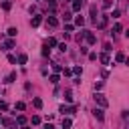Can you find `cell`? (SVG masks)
Returning <instances> with one entry per match:
<instances>
[{
    "instance_id": "obj_1",
    "label": "cell",
    "mask_w": 129,
    "mask_h": 129,
    "mask_svg": "<svg viewBox=\"0 0 129 129\" xmlns=\"http://www.w3.org/2000/svg\"><path fill=\"white\" fill-rule=\"evenodd\" d=\"M95 103H99V107H101V109H103V107H107V99H105V95L95 93Z\"/></svg>"
},
{
    "instance_id": "obj_2",
    "label": "cell",
    "mask_w": 129,
    "mask_h": 129,
    "mask_svg": "<svg viewBox=\"0 0 129 129\" xmlns=\"http://www.w3.org/2000/svg\"><path fill=\"white\" fill-rule=\"evenodd\" d=\"M85 38H87V42H89V44H95V40H97V36H95L93 32H89V30L85 32Z\"/></svg>"
},
{
    "instance_id": "obj_3",
    "label": "cell",
    "mask_w": 129,
    "mask_h": 129,
    "mask_svg": "<svg viewBox=\"0 0 129 129\" xmlns=\"http://www.w3.org/2000/svg\"><path fill=\"white\" fill-rule=\"evenodd\" d=\"M46 24H48V26H52V28H54V26H58L56 16H48V18H46Z\"/></svg>"
},
{
    "instance_id": "obj_4",
    "label": "cell",
    "mask_w": 129,
    "mask_h": 129,
    "mask_svg": "<svg viewBox=\"0 0 129 129\" xmlns=\"http://www.w3.org/2000/svg\"><path fill=\"white\" fill-rule=\"evenodd\" d=\"M107 22H109V14H103V16H101V20H99V28H105V26H107Z\"/></svg>"
},
{
    "instance_id": "obj_5",
    "label": "cell",
    "mask_w": 129,
    "mask_h": 129,
    "mask_svg": "<svg viewBox=\"0 0 129 129\" xmlns=\"http://www.w3.org/2000/svg\"><path fill=\"white\" fill-rule=\"evenodd\" d=\"M93 113H95V117H97V121H103V119H105V113H103V109H95Z\"/></svg>"
},
{
    "instance_id": "obj_6",
    "label": "cell",
    "mask_w": 129,
    "mask_h": 129,
    "mask_svg": "<svg viewBox=\"0 0 129 129\" xmlns=\"http://www.w3.org/2000/svg\"><path fill=\"white\" fill-rule=\"evenodd\" d=\"M60 125H62V129H71V125H73V121H71L69 117H62V123H60Z\"/></svg>"
},
{
    "instance_id": "obj_7",
    "label": "cell",
    "mask_w": 129,
    "mask_h": 129,
    "mask_svg": "<svg viewBox=\"0 0 129 129\" xmlns=\"http://www.w3.org/2000/svg\"><path fill=\"white\" fill-rule=\"evenodd\" d=\"M81 8H83V0H73V10L79 12Z\"/></svg>"
},
{
    "instance_id": "obj_8",
    "label": "cell",
    "mask_w": 129,
    "mask_h": 129,
    "mask_svg": "<svg viewBox=\"0 0 129 129\" xmlns=\"http://www.w3.org/2000/svg\"><path fill=\"white\" fill-rule=\"evenodd\" d=\"M115 60H117V62H123V60H125V52H121V50H119V52L115 54Z\"/></svg>"
},
{
    "instance_id": "obj_9",
    "label": "cell",
    "mask_w": 129,
    "mask_h": 129,
    "mask_svg": "<svg viewBox=\"0 0 129 129\" xmlns=\"http://www.w3.org/2000/svg\"><path fill=\"white\" fill-rule=\"evenodd\" d=\"M99 60H101L103 64H109V54H107V52H103V54L99 56Z\"/></svg>"
},
{
    "instance_id": "obj_10",
    "label": "cell",
    "mask_w": 129,
    "mask_h": 129,
    "mask_svg": "<svg viewBox=\"0 0 129 129\" xmlns=\"http://www.w3.org/2000/svg\"><path fill=\"white\" fill-rule=\"evenodd\" d=\"M60 113H75V107H67V105H62V107H60Z\"/></svg>"
},
{
    "instance_id": "obj_11",
    "label": "cell",
    "mask_w": 129,
    "mask_h": 129,
    "mask_svg": "<svg viewBox=\"0 0 129 129\" xmlns=\"http://www.w3.org/2000/svg\"><path fill=\"white\" fill-rule=\"evenodd\" d=\"M40 22H42V18H40V16H34V18L30 20V24H32V26H38Z\"/></svg>"
},
{
    "instance_id": "obj_12",
    "label": "cell",
    "mask_w": 129,
    "mask_h": 129,
    "mask_svg": "<svg viewBox=\"0 0 129 129\" xmlns=\"http://www.w3.org/2000/svg\"><path fill=\"white\" fill-rule=\"evenodd\" d=\"M12 46H14V40H6L4 42V50H10Z\"/></svg>"
},
{
    "instance_id": "obj_13",
    "label": "cell",
    "mask_w": 129,
    "mask_h": 129,
    "mask_svg": "<svg viewBox=\"0 0 129 129\" xmlns=\"http://www.w3.org/2000/svg\"><path fill=\"white\" fill-rule=\"evenodd\" d=\"M26 60H28L26 54H18V62H20V64H26Z\"/></svg>"
},
{
    "instance_id": "obj_14",
    "label": "cell",
    "mask_w": 129,
    "mask_h": 129,
    "mask_svg": "<svg viewBox=\"0 0 129 129\" xmlns=\"http://www.w3.org/2000/svg\"><path fill=\"white\" fill-rule=\"evenodd\" d=\"M32 105H34L36 109H40V107H42V99H38V97H36V99L32 101Z\"/></svg>"
},
{
    "instance_id": "obj_15",
    "label": "cell",
    "mask_w": 129,
    "mask_h": 129,
    "mask_svg": "<svg viewBox=\"0 0 129 129\" xmlns=\"http://www.w3.org/2000/svg\"><path fill=\"white\" fill-rule=\"evenodd\" d=\"M16 123H18V125H24V123H26V117H24V115H18V117H16Z\"/></svg>"
},
{
    "instance_id": "obj_16",
    "label": "cell",
    "mask_w": 129,
    "mask_h": 129,
    "mask_svg": "<svg viewBox=\"0 0 129 129\" xmlns=\"http://www.w3.org/2000/svg\"><path fill=\"white\" fill-rule=\"evenodd\" d=\"M75 22H77V26H83V24H85V18H83V16H77Z\"/></svg>"
},
{
    "instance_id": "obj_17",
    "label": "cell",
    "mask_w": 129,
    "mask_h": 129,
    "mask_svg": "<svg viewBox=\"0 0 129 129\" xmlns=\"http://www.w3.org/2000/svg\"><path fill=\"white\" fill-rule=\"evenodd\" d=\"M121 30H123V26H121V24H115V26H113V34H119Z\"/></svg>"
},
{
    "instance_id": "obj_18",
    "label": "cell",
    "mask_w": 129,
    "mask_h": 129,
    "mask_svg": "<svg viewBox=\"0 0 129 129\" xmlns=\"http://www.w3.org/2000/svg\"><path fill=\"white\" fill-rule=\"evenodd\" d=\"M48 81H50L52 85H56V83H58V75H50V77H48Z\"/></svg>"
},
{
    "instance_id": "obj_19",
    "label": "cell",
    "mask_w": 129,
    "mask_h": 129,
    "mask_svg": "<svg viewBox=\"0 0 129 129\" xmlns=\"http://www.w3.org/2000/svg\"><path fill=\"white\" fill-rule=\"evenodd\" d=\"M64 101H67V103H71V101H73V93H71V91H67V93H64Z\"/></svg>"
},
{
    "instance_id": "obj_20",
    "label": "cell",
    "mask_w": 129,
    "mask_h": 129,
    "mask_svg": "<svg viewBox=\"0 0 129 129\" xmlns=\"http://www.w3.org/2000/svg\"><path fill=\"white\" fill-rule=\"evenodd\" d=\"M71 73H75V75H83V69H81V67H73Z\"/></svg>"
},
{
    "instance_id": "obj_21",
    "label": "cell",
    "mask_w": 129,
    "mask_h": 129,
    "mask_svg": "<svg viewBox=\"0 0 129 129\" xmlns=\"http://www.w3.org/2000/svg\"><path fill=\"white\" fill-rule=\"evenodd\" d=\"M14 79H16V73H10V75H8V77H6V83H12V81H14Z\"/></svg>"
},
{
    "instance_id": "obj_22",
    "label": "cell",
    "mask_w": 129,
    "mask_h": 129,
    "mask_svg": "<svg viewBox=\"0 0 129 129\" xmlns=\"http://www.w3.org/2000/svg\"><path fill=\"white\" fill-rule=\"evenodd\" d=\"M16 32H18V30H16L14 26H12V28H8V36H16Z\"/></svg>"
},
{
    "instance_id": "obj_23",
    "label": "cell",
    "mask_w": 129,
    "mask_h": 129,
    "mask_svg": "<svg viewBox=\"0 0 129 129\" xmlns=\"http://www.w3.org/2000/svg\"><path fill=\"white\" fill-rule=\"evenodd\" d=\"M52 71H54V73H60V71H62V67H60V64H56V62H54V64H52Z\"/></svg>"
},
{
    "instance_id": "obj_24",
    "label": "cell",
    "mask_w": 129,
    "mask_h": 129,
    "mask_svg": "<svg viewBox=\"0 0 129 129\" xmlns=\"http://www.w3.org/2000/svg\"><path fill=\"white\" fill-rule=\"evenodd\" d=\"M2 8H4V10H10V2L4 0V2H2Z\"/></svg>"
},
{
    "instance_id": "obj_25",
    "label": "cell",
    "mask_w": 129,
    "mask_h": 129,
    "mask_svg": "<svg viewBox=\"0 0 129 129\" xmlns=\"http://www.w3.org/2000/svg\"><path fill=\"white\" fill-rule=\"evenodd\" d=\"M111 16H113V18H119V16H121V10H117V8H115V10H113V14H111Z\"/></svg>"
},
{
    "instance_id": "obj_26",
    "label": "cell",
    "mask_w": 129,
    "mask_h": 129,
    "mask_svg": "<svg viewBox=\"0 0 129 129\" xmlns=\"http://www.w3.org/2000/svg\"><path fill=\"white\" fill-rule=\"evenodd\" d=\"M42 54L48 56V54H50V48H48V46H42Z\"/></svg>"
},
{
    "instance_id": "obj_27",
    "label": "cell",
    "mask_w": 129,
    "mask_h": 129,
    "mask_svg": "<svg viewBox=\"0 0 129 129\" xmlns=\"http://www.w3.org/2000/svg\"><path fill=\"white\" fill-rule=\"evenodd\" d=\"M38 123H40V117L34 115V117H32V125H38Z\"/></svg>"
},
{
    "instance_id": "obj_28",
    "label": "cell",
    "mask_w": 129,
    "mask_h": 129,
    "mask_svg": "<svg viewBox=\"0 0 129 129\" xmlns=\"http://www.w3.org/2000/svg\"><path fill=\"white\" fill-rule=\"evenodd\" d=\"M46 46H56V40H54V38H48V44H46Z\"/></svg>"
},
{
    "instance_id": "obj_29",
    "label": "cell",
    "mask_w": 129,
    "mask_h": 129,
    "mask_svg": "<svg viewBox=\"0 0 129 129\" xmlns=\"http://www.w3.org/2000/svg\"><path fill=\"white\" fill-rule=\"evenodd\" d=\"M101 89H103V83H101V81H99V83H95V91H101Z\"/></svg>"
},
{
    "instance_id": "obj_30",
    "label": "cell",
    "mask_w": 129,
    "mask_h": 129,
    "mask_svg": "<svg viewBox=\"0 0 129 129\" xmlns=\"http://www.w3.org/2000/svg\"><path fill=\"white\" fill-rule=\"evenodd\" d=\"M16 109H18V111H22V109H24V103H22V101H18V103H16Z\"/></svg>"
},
{
    "instance_id": "obj_31",
    "label": "cell",
    "mask_w": 129,
    "mask_h": 129,
    "mask_svg": "<svg viewBox=\"0 0 129 129\" xmlns=\"http://www.w3.org/2000/svg\"><path fill=\"white\" fill-rule=\"evenodd\" d=\"M103 8H111V0H105L103 2Z\"/></svg>"
},
{
    "instance_id": "obj_32",
    "label": "cell",
    "mask_w": 129,
    "mask_h": 129,
    "mask_svg": "<svg viewBox=\"0 0 129 129\" xmlns=\"http://www.w3.org/2000/svg\"><path fill=\"white\" fill-rule=\"evenodd\" d=\"M6 107H8V105H6V103H4V101H0V111H4V109H6Z\"/></svg>"
},
{
    "instance_id": "obj_33",
    "label": "cell",
    "mask_w": 129,
    "mask_h": 129,
    "mask_svg": "<svg viewBox=\"0 0 129 129\" xmlns=\"http://www.w3.org/2000/svg\"><path fill=\"white\" fill-rule=\"evenodd\" d=\"M44 129H54V125H52V123H46V125H44Z\"/></svg>"
},
{
    "instance_id": "obj_34",
    "label": "cell",
    "mask_w": 129,
    "mask_h": 129,
    "mask_svg": "<svg viewBox=\"0 0 129 129\" xmlns=\"http://www.w3.org/2000/svg\"><path fill=\"white\" fill-rule=\"evenodd\" d=\"M22 129H28V127H26V125H22Z\"/></svg>"
}]
</instances>
